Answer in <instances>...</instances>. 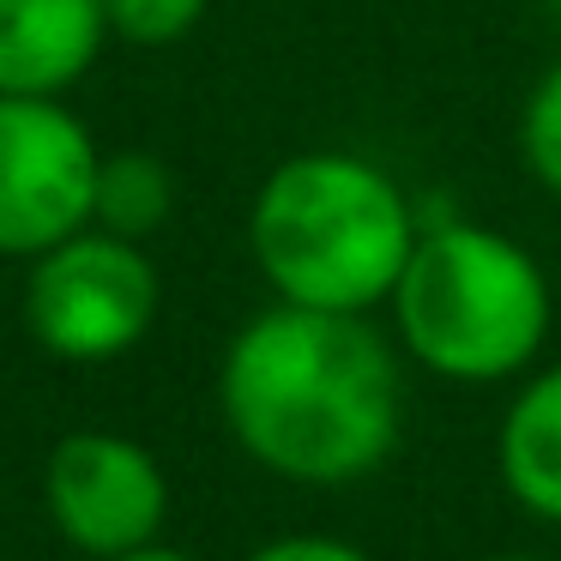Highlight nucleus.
<instances>
[{
	"label": "nucleus",
	"mask_w": 561,
	"mask_h": 561,
	"mask_svg": "<svg viewBox=\"0 0 561 561\" xmlns=\"http://www.w3.org/2000/svg\"><path fill=\"white\" fill-rule=\"evenodd\" d=\"M206 13L211 0H103L110 37L134 43V49H170V43L194 37Z\"/></svg>",
	"instance_id": "9b49d317"
},
{
	"label": "nucleus",
	"mask_w": 561,
	"mask_h": 561,
	"mask_svg": "<svg viewBox=\"0 0 561 561\" xmlns=\"http://www.w3.org/2000/svg\"><path fill=\"white\" fill-rule=\"evenodd\" d=\"M404 363L453 387H507L537 368L556 327L549 272L519 236L471 218L423 224L387 296Z\"/></svg>",
	"instance_id": "7ed1b4c3"
},
{
	"label": "nucleus",
	"mask_w": 561,
	"mask_h": 561,
	"mask_svg": "<svg viewBox=\"0 0 561 561\" xmlns=\"http://www.w3.org/2000/svg\"><path fill=\"white\" fill-rule=\"evenodd\" d=\"M115 561H199V556H187V549H170L158 537V543H146V549H127V556H115Z\"/></svg>",
	"instance_id": "ddd939ff"
},
{
	"label": "nucleus",
	"mask_w": 561,
	"mask_h": 561,
	"mask_svg": "<svg viewBox=\"0 0 561 561\" xmlns=\"http://www.w3.org/2000/svg\"><path fill=\"white\" fill-rule=\"evenodd\" d=\"M103 146L61 98H0V260H37L91 230Z\"/></svg>",
	"instance_id": "39448f33"
},
{
	"label": "nucleus",
	"mask_w": 561,
	"mask_h": 561,
	"mask_svg": "<svg viewBox=\"0 0 561 561\" xmlns=\"http://www.w3.org/2000/svg\"><path fill=\"white\" fill-rule=\"evenodd\" d=\"M218 411L278 483H368L404 440V351L368 314L272 302L224 344Z\"/></svg>",
	"instance_id": "f257e3e1"
},
{
	"label": "nucleus",
	"mask_w": 561,
	"mask_h": 561,
	"mask_svg": "<svg viewBox=\"0 0 561 561\" xmlns=\"http://www.w3.org/2000/svg\"><path fill=\"white\" fill-rule=\"evenodd\" d=\"M242 561H375V556L363 543H351V537H332V531H284L272 543L248 549Z\"/></svg>",
	"instance_id": "f8f14e48"
},
{
	"label": "nucleus",
	"mask_w": 561,
	"mask_h": 561,
	"mask_svg": "<svg viewBox=\"0 0 561 561\" xmlns=\"http://www.w3.org/2000/svg\"><path fill=\"white\" fill-rule=\"evenodd\" d=\"M423 218L363 151H290L248 206V254L272 302L375 314L387 308Z\"/></svg>",
	"instance_id": "f03ea898"
},
{
	"label": "nucleus",
	"mask_w": 561,
	"mask_h": 561,
	"mask_svg": "<svg viewBox=\"0 0 561 561\" xmlns=\"http://www.w3.org/2000/svg\"><path fill=\"white\" fill-rule=\"evenodd\" d=\"M43 513L55 537L91 561H115L163 537L170 519V471L134 435L73 428L43 459Z\"/></svg>",
	"instance_id": "423d86ee"
},
{
	"label": "nucleus",
	"mask_w": 561,
	"mask_h": 561,
	"mask_svg": "<svg viewBox=\"0 0 561 561\" xmlns=\"http://www.w3.org/2000/svg\"><path fill=\"white\" fill-rule=\"evenodd\" d=\"M495 477L519 513L561 525V363L531 368L495 423Z\"/></svg>",
	"instance_id": "6e6552de"
},
{
	"label": "nucleus",
	"mask_w": 561,
	"mask_h": 561,
	"mask_svg": "<svg viewBox=\"0 0 561 561\" xmlns=\"http://www.w3.org/2000/svg\"><path fill=\"white\" fill-rule=\"evenodd\" d=\"M103 43V0H0V98H67Z\"/></svg>",
	"instance_id": "0eeeda50"
},
{
	"label": "nucleus",
	"mask_w": 561,
	"mask_h": 561,
	"mask_svg": "<svg viewBox=\"0 0 561 561\" xmlns=\"http://www.w3.org/2000/svg\"><path fill=\"white\" fill-rule=\"evenodd\" d=\"M175 218V170L146 146L103 151L98 158V194H91V224L127 242H151Z\"/></svg>",
	"instance_id": "1a4fd4ad"
},
{
	"label": "nucleus",
	"mask_w": 561,
	"mask_h": 561,
	"mask_svg": "<svg viewBox=\"0 0 561 561\" xmlns=\"http://www.w3.org/2000/svg\"><path fill=\"white\" fill-rule=\"evenodd\" d=\"M477 561H543V556H525V549H495V556H477Z\"/></svg>",
	"instance_id": "4468645a"
},
{
	"label": "nucleus",
	"mask_w": 561,
	"mask_h": 561,
	"mask_svg": "<svg viewBox=\"0 0 561 561\" xmlns=\"http://www.w3.org/2000/svg\"><path fill=\"white\" fill-rule=\"evenodd\" d=\"M519 158L543 194L561 199V61L531 85L519 110Z\"/></svg>",
	"instance_id": "9d476101"
},
{
	"label": "nucleus",
	"mask_w": 561,
	"mask_h": 561,
	"mask_svg": "<svg viewBox=\"0 0 561 561\" xmlns=\"http://www.w3.org/2000/svg\"><path fill=\"white\" fill-rule=\"evenodd\" d=\"M163 278L151 266L146 242H127L110 230H79L61 248L37 254L25 266L19 314L43 356L73 368H98L139 351L158 327Z\"/></svg>",
	"instance_id": "20e7f679"
}]
</instances>
